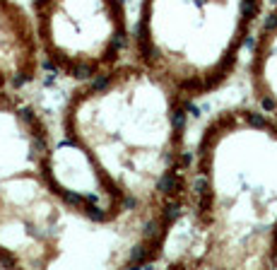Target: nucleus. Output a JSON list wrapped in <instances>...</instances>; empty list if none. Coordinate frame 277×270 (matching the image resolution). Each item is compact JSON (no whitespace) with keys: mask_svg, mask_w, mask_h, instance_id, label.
<instances>
[{"mask_svg":"<svg viewBox=\"0 0 277 270\" xmlns=\"http://www.w3.org/2000/svg\"><path fill=\"white\" fill-rule=\"evenodd\" d=\"M191 101L140 63L70 89L51 176L80 220L113 244L118 268L157 265L188 164Z\"/></svg>","mask_w":277,"mask_h":270,"instance_id":"nucleus-1","label":"nucleus"},{"mask_svg":"<svg viewBox=\"0 0 277 270\" xmlns=\"http://www.w3.org/2000/svg\"><path fill=\"white\" fill-rule=\"evenodd\" d=\"M169 268L277 265V118L229 106L188 150L176 217L159 258Z\"/></svg>","mask_w":277,"mask_h":270,"instance_id":"nucleus-2","label":"nucleus"},{"mask_svg":"<svg viewBox=\"0 0 277 270\" xmlns=\"http://www.w3.org/2000/svg\"><path fill=\"white\" fill-rule=\"evenodd\" d=\"M53 140L44 113L0 87V268L63 265L75 229L87 227L56 191Z\"/></svg>","mask_w":277,"mask_h":270,"instance_id":"nucleus-3","label":"nucleus"},{"mask_svg":"<svg viewBox=\"0 0 277 270\" xmlns=\"http://www.w3.org/2000/svg\"><path fill=\"white\" fill-rule=\"evenodd\" d=\"M263 17L265 0H140L130 61L195 104L231 80Z\"/></svg>","mask_w":277,"mask_h":270,"instance_id":"nucleus-4","label":"nucleus"},{"mask_svg":"<svg viewBox=\"0 0 277 270\" xmlns=\"http://www.w3.org/2000/svg\"><path fill=\"white\" fill-rule=\"evenodd\" d=\"M41 61L75 85L130 58L132 29L123 0H32Z\"/></svg>","mask_w":277,"mask_h":270,"instance_id":"nucleus-5","label":"nucleus"},{"mask_svg":"<svg viewBox=\"0 0 277 270\" xmlns=\"http://www.w3.org/2000/svg\"><path fill=\"white\" fill-rule=\"evenodd\" d=\"M41 65L32 13L17 0H0V87L22 92L39 80Z\"/></svg>","mask_w":277,"mask_h":270,"instance_id":"nucleus-6","label":"nucleus"},{"mask_svg":"<svg viewBox=\"0 0 277 270\" xmlns=\"http://www.w3.org/2000/svg\"><path fill=\"white\" fill-rule=\"evenodd\" d=\"M251 92L255 106L277 118V8H270L253 39Z\"/></svg>","mask_w":277,"mask_h":270,"instance_id":"nucleus-7","label":"nucleus"}]
</instances>
